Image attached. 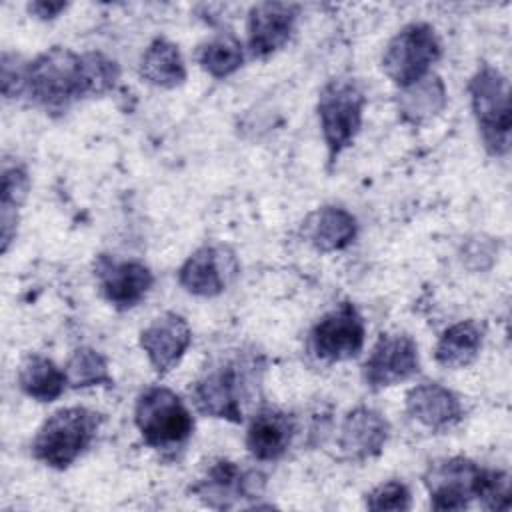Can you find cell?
Here are the masks:
<instances>
[{"label":"cell","mask_w":512,"mask_h":512,"mask_svg":"<svg viewBox=\"0 0 512 512\" xmlns=\"http://www.w3.org/2000/svg\"><path fill=\"white\" fill-rule=\"evenodd\" d=\"M478 500L488 510H508L510 508V476L502 470L486 468Z\"/></svg>","instance_id":"cell-27"},{"label":"cell","mask_w":512,"mask_h":512,"mask_svg":"<svg viewBox=\"0 0 512 512\" xmlns=\"http://www.w3.org/2000/svg\"><path fill=\"white\" fill-rule=\"evenodd\" d=\"M100 422L102 416L84 406L56 410L32 440L34 458L56 470L68 468L92 444Z\"/></svg>","instance_id":"cell-3"},{"label":"cell","mask_w":512,"mask_h":512,"mask_svg":"<svg viewBox=\"0 0 512 512\" xmlns=\"http://www.w3.org/2000/svg\"><path fill=\"white\" fill-rule=\"evenodd\" d=\"M296 432V422L290 414L264 408L258 410L246 430V448L260 462H272L286 454Z\"/></svg>","instance_id":"cell-18"},{"label":"cell","mask_w":512,"mask_h":512,"mask_svg":"<svg viewBox=\"0 0 512 512\" xmlns=\"http://www.w3.org/2000/svg\"><path fill=\"white\" fill-rule=\"evenodd\" d=\"M358 232L356 218L340 206H322L304 222L306 240L320 252L342 250L354 242Z\"/></svg>","instance_id":"cell-19"},{"label":"cell","mask_w":512,"mask_h":512,"mask_svg":"<svg viewBox=\"0 0 512 512\" xmlns=\"http://www.w3.org/2000/svg\"><path fill=\"white\" fill-rule=\"evenodd\" d=\"M190 342V324L176 312H164L156 316L140 332V348L146 352L148 362L158 374L170 372L182 360Z\"/></svg>","instance_id":"cell-14"},{"label":"cell","mask_w":512,"mask_h":512,"mask_svg":"<svg viewBox=\"0 0 512 512\" xmlns=\"http://www.w3.org/2000/svg\"><path fill=\"white\" fill-rule=\"evenodd\" d=\"M26 66L28 62H22L16 54H2V94L6 98H16L26 92Z\"/></svg>","instance_id":"cell-29"},{"label":"cell","mask_w":512,"mask_h":512,"mask_svg":"<svg viewBox=\"0 0 512 512\" xmlns=\"http://www.w3.org/2000/svg\"><path fill=\"white\" fill-rule=\"evenodd\" d=\"M486 468L464 456L430 462L422 480L434 510H464L480 496Z\"/></svg>","instance_id":"cell-8"},{"label":"cell","mask_w":512,"mask_h":512,"mask_svg":"<svg viewBox=\"0 0 512 512\" xmlns=\"http://www.w3.org/2000/svg\"><path fill=\"white\" fill-rule=\"evenodd\" d=\"M28 174L20 166L4 170L2 176V250H8V244L16 232V210L28 194Z\"/></svg>","instance_id":"cell-26"},{"label":"cell","mask_w":512,"mask_h":512,"mask_svg":"<svg viewBox=\"0 0 512 512\" xmlns=\"http://www.w3.org/2000/svg\"><path fill=\"white\" fill-rule=\"evenodd\" d=\"M298 16L296 4L262 2L248 14V50L254 58H268L290 38Z\"/></svg>","instance_id":"cell-15"},{"label":"cell","mask_w":512,"mask_h":512,"mask_svg":"<svg viewBox=\"0 0 512 512\" xmlns=\"http://www.w3.org/2000/svg\"><path fill=\"white\" fill-rule=\"evenodd\" d=\"M94 276L102 296L118 310L134 308L154 284L150 268L138 260H116L100 254L94 262Z\"/></svg>","instance_id":"cell-12"},{"label":"cell","mask_w":512,"mask_h":512,"mask_svg":"<svg viewBox=\"0 0 512 512\" xmlns=\"http://www.w3.org/2000/svg\"><path fill=\"white\" fill-rule=\"evenodd\" d=\"M420 370L418 346L404 332L382 334L362 366V378L372 390L400 384Z\"/></svg>","instance_id":"cell-10"},{"label":"cell","mask_w":512,"mask_h":512,"mask_svg":"<svg viewBox=\"0 0 512 512\" xmlns=\"http://www.w3.org/2000/svg\"><path fill=\"white\" fill-rule=\"evenodd\" d=\"M440 58V40L436 30L426 22L406 24L394 34L382 54V70L386 76L406 88L424 76Z\"/></svg>","instance_id":"cell-7"},{"label":"cell","mask_w":512,"mask_h":512,"mask_svg":"<svg viewBox=\"0 0 512 512\" xmlns=\"http://www.w3.org/2000/svg\"><path fill=\"white\" fill-rule=\"evenodd\" d=\"M244 62V50L238 38L232 34H220L198 50V64L214 78H226L234 74Z\"/></svg>","instance_id":"cell-24"},{"label":"cell","mask_w":512,"mask_h":512,"mask_svg":"<svg viewBox=\"0 0 512 512\" xmlns=\"http://www.w3.org/2000/svg\"><path fill=\"white\" fill-rule=\"evenodd\" d=\"M364 320L354 304L342 302L326 312L310 332V348L316 358L340 362L358 356L364 346Z\"/></svg>","instance_id":"cell-9"},{"label":"cell","mask_w":512,"mask_h":512,"mask_svg":"<svg viewBox=\"0 0 512 512\" xmlns=\"http://www.w3.org/2000/svg\"><path fill=\"white\" fill-rule=\"evenodd\" d=\"M140 76L160 88H176L186 80L184 58L168 38H154L140 58Z\"/></svg>","instance_id":"cell-20"},{"label":"cell","mask_w":512,"mask_h":512,"mask_svg":"<svg viewBox=\"0 0 512 512\" xmlns=\"http://www.w3.org/2000/svg\"><path fill=\"white\" fill-rule=\"evenodd\" d=\"M134 422L144 442L152 448H176L194 430V420L186 404L176 392L164 386H150L138 396Z\"/></svg>","instance_id":"cell-6"},{"label":"cell","mask_w":512,"mask_h":512,"mask_svg":"<svg viewBox=\"0 0 512 512\" xmlns=\"http://www.w3.org/2000/svg\"><path fill=\"white\" fill-rule=\"evenodd\" d=\"M238 274L236 254L222 244H206L192 252L178 270L180 286L194 294L212 298L226 290Z\"/></svg>","instance_id":"cell-11"},{"label":"cell","mask_w":512,"mask_h":512,"mask_svg":"<svg viewBox=\"0 0 512 512\" xmlns=\"http://www.w3.org/2000/svg\"><path fill=\"white\" fill-rule=\"evenodd\" d=\"M484 328L476 320H462L452 324L440 336L434 358L444 368H464L472 364L482 348Z\"/></svg>","instance_id":"cell-21"},{"label":"cell","mask_w":512,"mask_h":512,"mask_svg":"<svg viewBox=\"0 0 512 512\" xmlns=\"http://www.w3.org/2000/svg\"><path fill=\"white\" fill-rule=\"evenodd\" d=\"M18 386L22 392L38 402L56 400L68 386L66 372L60 370L46 356H28L18 372Z\"/></svg>","instance_id":"cell-22"},{"label":"cell","mask_w":512,"mask_h":512,"mask_svg":"<svg viewBox=\"0 0 512 512\" xmlns=\"http://www.w3.org/2000/svg\"><path fill=\"white\" fill-rule=\"evenodd\" d=\"M390 436L388 420L374 408H352L340 426L338 446L350 460H368L382 452Z\"/></svg>","instance_id":"cell-16"},{"label":"cell","mask_w":512,"mask_h":512,"mask_svg":"<svg viewBox=\"0 0 512 512\" xmlns=\"http://www.w3.org/2000/svg\"><path fill=\"white\" fill-rule=\"evenodd\" d=\"M262 370L264 360L256 352H232L214 360L192 386L194 406L206 416L242 422L260 388Z\"/></svg>","instance_id":"cell-2"},{"label":"cell","mask_w":512,"mask_h":512,"mask_svg":"<svg viewBox=\"0 0 512 512\" xmlns=\"http://www.w3.org/2000/svg\"><path fill=\"white\" fill-rule=\"evenodd\" d=\"M364 104L366 96L354 78H334L320 90L316 110L330 164L354 142L362 126Z\"/></svg>","instance_id":"cell-5"},{"label":"cell","mask_w":512,"mask_h":512,"mask_svg":"<svg viewBox=\"0 0 512 512\" xmlns=\"http://www.w3.org/2000/svg\"><path fill=\"white\" fill-rule=\"evenodd\" d=\"M264 490V476L256 470H242L230 460L214 462L206 476L194 486L198 498L212 508H230L242 498H258Z\"/></svg>","instance_id":"cell-13"},{"label":"cell","mask_w":512,"mask_h":512,"mask_svg":"<svg viewBox=\"0 0 512 512\" xmlns=\"http://www.w3.org/2000/svg\"><path fill=\"white\" fill-rule=\"evenodd\" d=\"M446 104V88L438 76H424L422 80L402 88L398 110L406 122L420 124L436 116Z\"/></svg>","instance_id":"cell-23"},{"label":"cell","mask_w":512,"mask_h":512,"mask_svg":"<svg viewBox=\"0 0 512 512\" xmlns=\"http://www.w3.org/2000/svg\"><path fill=\"white\" fill-rule=\"evenodd\" d=\"M470 104L478 132L492 156H506L510 150V98L506 76L482 64L468 82Z\"/></svg>","instance_id":"cell-4"},{"label":"cell","mask_w":512,"mask_h":512,"mask_svg":"<svg viewBox=\"0 0 512 512\" xmlns=\"http://www.w3.org/2000/svg\"><path fill=\"white\" fill-rule=\"evenodd\" d=\"M120 76L116 60L102 52L76 54L54 46L26 66V92L46 110H62L84 96H98L114 88Z\"/></svg>","instance_id":"cell-1"},{"label":"cell","mask_w":512,"mask_h":512,"mask_svg":"<svg viewBox=\"0 0 512 512\" xmlns=\"http://www.w3.org/2000/svg\"><path fill=\"white\" fill-rule=\"evenodd\" d=\"M406 412L430 430L442 432L462 420L460 398L438 382L416 384L406 394Z\"/></svg>","instance_id":"cell-17"},{"label":"cell","mask_w":512,"mask_h":512,"mask_svg":"<svg viewBox=\"0 0 512 512\" xmlns=\"http://www.w3.org/2000/svg\"><path fill=\"white\" fill-rule=\"evenodd\" d=\"M68 4L66 2H46V0H38V2H32L28 4V10L30 14L42 18V20H48V18H56Z\"/></svg>","instance_id":"cell-30"},{"label":"cell","mask_w":512,"mask_h":512,"mask_svg":"<svg viewBox=\"0 0 512 512\" xmlns=\"http://www.w3.org/2000/svg\"><path fill=\"white\" fill-rule=\"evenodd\" d=\"M66 380L70 388H88V386H112L114 380L108 372L106 358L94 348H76L70 356L66 368Z\"/></svg>","instance_id":"cell-25"},{"label":"cell","mask_w":512,"mask_h":512,"mask_svg":"<svg viewBox=\"0 0 512 512\" xmlns=\"http://www.w3.org/2000/svg\"><path fill=\"white\" fill-rule=\"evenodd\" d=\"M366 506L370 510H408L410 490L400 480L384 482L366 496Z\"/></svg>","instance_id":"cell-28"}]
</instances>
